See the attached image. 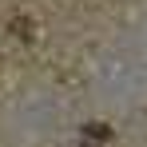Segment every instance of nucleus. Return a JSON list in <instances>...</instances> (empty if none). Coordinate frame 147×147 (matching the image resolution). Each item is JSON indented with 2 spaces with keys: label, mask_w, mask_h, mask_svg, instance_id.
<instances>
[]
</instances>
